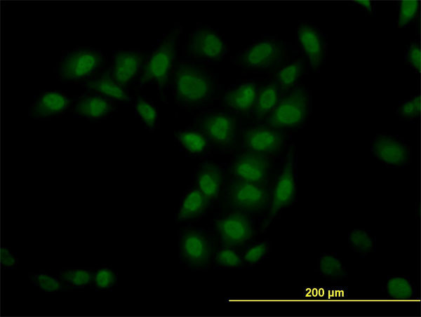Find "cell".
Segmentation results:
<instances>
[{"label":"cell","mask_w":421,"mask_h":317,"mask_svg":"<svg viewBox=\"0 0 421 317\" xmlns=\"http://www.w3.org/2000/svg\"><path fill=\"white\" fill-rule=\"evenodd\" d=\"M180 252L189 264L199 267L208 264L211 248L208 240L202 234L189 230L181 237Z\"/></svg>","instance_id":"13"},{"label":"cell","mask_w":421,"mask_h":317,"mask_svg":"<svg viewBox=\"0 0 421 317\" xmlns=\"http://www.w3.org/2000/svg\"><path fill=\"white\" fill-rule=\"evenodd\" d=\"M374 155L382 161L394 166H401L409 160L406 147L398 140L386 135L377 137L373 143Z\"/></svg>","instance_id":"14"},{"label":"cell","mask_w":421,"mask_h":317,"mask_svg":"<svg viewBox=\"0 0 421 317\" xmlns=\"http://www.w3.org/2000/svg\"><path fill=\"white\" fill-rule=\"evenodd\" d=\"M256 97L255 85L253 83H245L227 92L224 101L232 109L246 112L254 105Z\"/></svg>","instance_id":"18"},{"label":"cell","mask_w":421,"mask_h":317,"mask_svg":"<svg viewBox=\"0 0 421 317\" xmlns=\"http://www.w3.org/2000/svg\"><path fill=\"white\" fill-rule=\"evenodd\" d=\"M188 50L196 58L217 60L224 55L225 46L216 32L210 29L201 28L192 35Z\"/></svg>","instance_id":"11"},{"label":"cell","mask_w":421,"mask_h":317,"mask_svg":"<svg viewBox=\"0 0 421 317\" xmlns=\"http://www.w3.org/2000/svg\"><path fill=\"white\" fill-rule=\"evenodd\" d=\"M298 36L312 67L318 69L323 58V43L319 33L310 25L304 24L298 28Z\"/></svg>","instance_id":"15"},{"label":"cell","mask_w":421,"mask_h":317,"mask_svg":"<svg viewBox=\"0 0 421 317\" xmlns=\"http://www.w3.org/2000/svg\"><path fill=\"white\" fill-rule=\"evenodd\" d=\"M418 8L417 1H402L399 8V27H402L408 24L415 17Z\"/></svg>","instance_id":"32"},{"label":"cell","mask_w":421,"mask_h":317,"mask_svg":"<svg viewBox=\"0 0 421 317\" xmlns=\"http://www.w3.org/2000/svg\"><path fill=\"white\" fill-rule=\"evenodd\" d=\"M116 271L108 265L96 267L93 274L91 289L95 291L112 290L117 285Z\"/></svg>","instance_id":"25"},{"label":"cell","mask_w":421,"mask_h":317,"mask_svg":"<svg viewBox=\"0 0 421 317\" xmlns=\"http://www.w3.org/2000/svg\"><path fill=\"white\" fill-rule=\"evenodd\" d=\"M87 86L89 88L95 90L108 97L119 100H129L128 96L124 90L107 75L88 82Z\"/></svg>","instance_id":"26"},{"label":"cell","mask_w":421,"mask_h":317,"mask_svg":"<svg viewBox=\"0 0 421 317\" xmlns=\"http://www.w3.org/2000/svg\"><path fill=\"white\" fill-rule=\"evenodd\" d=\"M349 243L352 250L366 254L373 248L374 242L369 234L363 229H354L349 234Z\"/></svg>","instance_id":"30"},{"label":"cell","mask_w":421,"mask_h":317,"mask_svg":"<svg viewBox=\"0 0 421 317\" xmlns=\"http://www.w3.org/2000/svg\"><path fill=\"white\" fill-rule=\"evenodd\" d=\"M209 199L199 190L191 191L185 198L178 214L179 220L195 218L208 207Z\"/></svg>","instance_id":"21"},{"label":"cell","mask_w":421,"mask_h":317,"mask_svg":"<svg viewBox=\"0 0 421 317\" xmlns=\"http://www.w3.org/2000/svg\"><path fill=\"white\" fill-rule=\"evenodd\" d=\"M293 152L289 151L282 173L276 184L269 217L264 227H267L279 211L290 203L294 198L295 182L293 173Z\"/></svg>","instance_id":"7"},{"label":"cell","mask_w":421,"mask_h":317,"mask_svg":"<svg viewBox=\"0 0 421 317\" xmlns=\"http://www.w3.org/2000/svg\"><path fill=\"white\" fill-rule=\"evenodd\" d=\"M267 250L265 243L258 244L250 248L245 255V259L249 263H255L262 258Z\"/></svg>","instance_id":"37"},{"label":"cell","mask_w":421,"mask_h":317,"mask_svg":"<svg viewBox=\"0 0 421 317\" xmlns=\"http://www.w3.org/2000/svg\"><path fill=\"white\" fill-rule=\"evenodd\" d=\"M175 90L178 99L187 104L205 101L213 92L210 77L199 67L180 65L175 74Z\"/></svg>","instance_id":"1"},{"label":"cell","mask_w":421,"mask_h":317,"mask_svg":"<svg viewBox=\"0 0 421 317\" xmlns=\"http://www.w3.org/2000/svg\"><path fill=\"white\" fill-rule=\"evenodd\" d=\"M142 57L135 52L123 51L116 54L114 62V77L123 85L132 79L138 72Z\"/></svg>","instance_id":"16"},{"label":"cell","mask_w":421,"mask_h":317,"mask_svg":"<svg viewBox=\"0 0 421 317\" xmlns=\"http://www.w3.org/2000/svg\"><path fill=\"white\" fill-rule=\"evenodd\" d=\"M178 35V29L172 30L153 53L140 78L142 84L152 80L156 81L160 87L166 83L175 60Z\"/></svg>","instance_id":"2"},{"label":"cell","mask_w":421,"mask_h":317,"mask_svg":"<svg viewBox=\"0 0 421 317\" xmlns=\"http://www.w3.org/2000/svg\"><path fill=\"white\" fill-rule=\"evenodd\" d=\"M28 278L31 283L43 292L56 293L59 291H67L57 276H52L44 271L29 272Z\"/></svg>","instance_id":"24"},{"label":"cell","mask_w":421,"mask_h":317,"mask_svg":"<svg viewBox=\"0 0 421 317\" xmlns=\"http://www.w3.org/2000/svg\"><path fill=\"white\" fill-rule=\"evenodd\" d=\"M303 63L297 60L281 69L277 74V80L283 88L293 86L302 74Z\"/></svg>","instance_id":"31"},{"label":"cell","mask_w":421,"mask_h":317,"mask_svg":"<svg viewBox=\"0 0 421 317\" xmlns=\"http://www.w3.org/2000/svg\"><path fill=\"white\" fill-rule=\"evenodd\" d=\"M228 200L229 204L235 208L256 212L266 207L269 195L260 184L236 179L229 186Z\"/></svg>","instance_id":"4"},{"label":"cell","mask_w":421,"mask_h":317,"mask_svg":"<svg viewBox=\"0 0 421 317\" xmlns=\"http://www.w3.org/2000/svg\"><path fill=\"white\" fill-rule=\"evenodd\" d=\"M199 189L209 199L218 197L222 182L220 168L210 163H204L197 175Z\"/></svg>","instance_id":"17"},{"label":"cell","mask_w":421,"mask_h":317,"mask_svg":"<svg viewBox=\"0 0 421 317\" xmlns=\"http://www.w3.org/2000/svg\"><path fill=\"white\" fill-rule=\"evenodd\" d=\"M201 129L207 137L220 147H229L235 139L234 118L224 114L204 116L200 122Z\"/></svg>","instance_id":"10"},{"label":"cell","mask_w":421,"mask_h":317,"mask_svg":"<svg viewBox=\"0 0 421 317\" xmlns=\"http://www.w3.org/2000/svg\"><path fill=\"white\" fill-rule=\"evenodd\" d=\"M96 267H62L56 275L67 291L90 287Z\"/></svg>","instance_id":"19"},{"label":"cell","mask_w":421,"mask_h":317,"mask_svg":"<svg viewBox=\"0 0 421 317\" xmlns=\"http://www.w3.org/2000/svg\"><path fill=\"white\" fill-rule=\"evenodd\" d=\"M282 55V47L273 40H262L255 43L241 53L239 65L245 68H266L276 63Z\"/></svg>","instance_id":"5"},{"label":"cell","mask_w":421,"mask_h":317,"mask_svg":"<svg viewBox=\"0 0 421 317\" xmlns=\"http://www.w3.org/2000/svg\"><path fill=\"white\" fill-rule=\"evenodd\" d=\"M388 295L395 299L405 300L414 295V289L410 282L403 276L390 278L386 284Z\"/></svg>","instance_id":"27"},{"label":"cell","mask_w":421,"mask_h":317,"mask_svg":"<svg viewBox=\"0 0 421 317\" xmlns=\"http://www.w3.org/2000/svg\"><path fill=\"white\" fill-rule=\"evenodd\" d=\"M215 227L225 244L238 246L252 236V226L248 217L241 212H234L218 220Z\"/></svg>","instance_id":"6"},{"label":"cell","mask_w":421,"mask_h":317,"mask_svg":"<svg viewBox=\"0 0 421 317\" xmlns=\"http://www.w3.org/2000/svg\"><path fill=\"white\" fill-rule=\"evenodd\" d=\"M99 53L93 50H82L68 55L60 65L62 79L74 80L83 78L93 72L101 63Z\"/></svg>","instance_id":"9"},{"label":"cell","mask_w":421,"mask_h":317,"mask_svg":"<svg viewBox=\"0 0 421 317\" xmlns=\"http://www.w3.org/2000/svg\"><path fill=\"white\" fill-rule=\"evenodd\" d=\"M1 263L4 269H13L17 267L18 259L10 248L1 247Z\"/></svg>","instance_id":"36"},{"label":"cell","mask_w":421,"mask_h":317,"mask_svg":"<svg viewBox=\"0 0 421 317\" xmlns=\"http://www.w3.org/2000/svg\"><path fill=\"white\" fill-rule=\"evenodd\" d=\"M279 98V90L274 84L264 87L255 100V115L259 120L274 109Z\"/></svg>","instance_id":"23"},{"label":"cell","mask_w":421,"mask_h":317,"mask_svg":"<svg viewBox=\"0 0 421 317\" xmlns=\"http://www.w3.org/2000/svg\"><path fill=\"white\" fill-rule=\"evenodd\" d=\"M181 144L191 153H200L206 147L207 141L204 136L195 131L186 130L178 134Z\"/></svg>","instance_id":"29"},{"label":"cell","mask_w":421,"mask_h":317,"mask_svg":"<svg viewBox=\"0 0 421 317\" xmlns=\"http://www.w3.org/2000/svg\"><path fill=\"white\" fill-rule=\"evenodd\" d=\"M420 112V97L419 95L404 102L400 107L399 112L405 118H413L419 115Z\"/></svg>","instance_id":"35"},{"label":"cell","mask_w":421,"mask_h":317,"mask_svg":"<svg viewBox=\"0 0 421 317\" xmlns=\"http://www.w3.org/2000/svg\"><path fill=\"white\" fill-rule=\"evenodd\" d=\"M216 261L220 265L227 267H236L241 264L239 256L230 249L220 250L217 255Z\"/></svg>","instance_id":"34"},{"label":"cell","mask_w":421,"mask_h":317,"mask_svg":"<svg viewBox=\"0 0 421 317\" xmlns=\"http://www.w3.org/2000/svg\"><path fill=\"white\" fill-rule=\"evenodd\" d=\"M243 142L251 151L270 154L281 148L283 137L281 133L269 128L253 127L243 133Z\"/></svg>","instance_id":"12"},{"label":"cell","mask_w":421,"mask_h":317,"mask_svg":"<svg viewBox=\"0 0 421 317\" xmlns=\"http://www.w3.org/2000/svg\"><path fill=\"white\" fill-rule=\"evenodd\" d=\"M319 268L321 274L328 278L338 279L347 276L346 269L341 262L332 255L325 254L321 256Z\"/></svg>","instance_id":"28"},{"label":"cell","mask_w":421,"mask_h":317,"mask_svg":"<svg viewBox=\"0 0 421 317\" xmlns=\"http://www.w3.org/2000/svg\"><path fill=\"white\" fill-rule=\"evenodd\" d=\"M69 104V100L62 94L48 92L39 97L34 104L32 113L36 117H45L61 112Z\"/></svg>","instance_id":"20"},{"label":"cell","mask_w":421,"mask_h":317,"mask_svg":"<svg viewBox=\"0 0 421 317\" xmlns=\"http://www.w3.org/2000/svg\"><path fill=\"white\" fill-rule=\"evenodd\" d=\"M136 110L146 126L152 128L157 118V113L154 107L139 98L136 103Z\"/></svg>","instance_id":"33"},{"label":"cell","mask_w":421,"mask_h":317,"mask_svg":"<svg viewBox=\"0 0 421 317\" xmlns=\"http://www.w3.org/2000/svg\"><path fill=\"white\" fill-rule=\"evenodd\" d=\"M109 102L98 96L82 99L76 107V112L90 119H98L106 115L110 110Z\"/></svg>","instance_id":"22"},{"label":"cell","mask_w":421,"mask_h":317,"mask_svg":"<svg viewBox=\"0 0 421 317\" xmlns=\"http://www.w3.org/2000/svg\"><path fill=\"white\" fill-rule=\"evenodd\" d=\"M420 46L416 43L412 44L408 50V59L409 63L418 71L420 69Z\"/></svg>","instance_id":"38"},{"label":"cell","mask_w":421,"mask_h":317,"mask_svg":"<svg viewBox=\"0 0 421 317\" xmlns=\"http://www.w3.org/2000/svg\"><path fill=\"white\" fill-rule=\"evenodd\" d=\"M308 109L307 92L302 88H296L275 107L267 122L274 128L294 127L305 121Z\"/></svg>","instance_id":"3"},{"label":"cell","mask_w":421,"mask_h":317,"mask_svg":"<svg viewBox=\"0 0 421 317\" xmlns=\"http://www.w3.org/2000/svg\"><path fill=\"white\" fill-rule=\"evenodd\" d=\"M269 167L264 154L249 151L237 157L232 170L237 179L261 184L266 180Z\"/></svg>","instance_id":"8"},{"label":"cell","mask_w":421,"mask_h":317,"mask_svg":"<svg viewBox=\"0 0 421 317\" xmlns=\"http://www.w3.org/2000/svg\"><path fill=\"white\" fill-rule=\"evenodd\" d=\"M356 3L363 6L368 11H371L372 10L371 2L370 1H356Z\"/></svg>","instance_id":"39"}]
</instances>
